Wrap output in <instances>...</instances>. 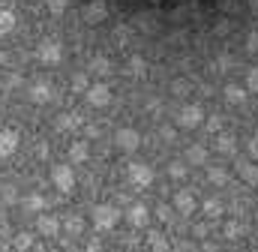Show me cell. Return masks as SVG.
Returning a JSON list of instances; mask_svg holds the SVG:
<instances>
[{
  "label": "cell",
  "instance_id": "15",
  "mask_svg": "<svg viewBox=\"0 0 258 252\" xmlns=\"http://www.w3.org/2000/svg\"><path fill=\"white\" fill-rule=\"evenodd\" d=\"M66 228H69V231H78L81 225H78V219H69V222H66Z\"/></svg>",
  "mask_w": 258,
  "mask_h": 252
},
{
  "label": "cell",
  "instance_id": "12",
  "mask_svg": "<svg viewBox=\"0 0 258 252\" xmlns=\"http://www.w3.org/2000/svg\"><path fill=\"white\" fill-rule=\"evenodd\" d=\"M45 3H48V9H51L54 15H60V12L66 9V3H69V0H45Z\"/></svg>",
  "mask_w": 258,
  "mask_h": 252
},
{
  "label": "cell",
  "instance_id": "10",
  "mask_svg": "<svg viewBox=\"0 0 258 252\" xmlns=\"http://www.w3.org/2000/svg\"><path fill=\"white\" fill-rule=\"evenodd\" d=\"M24 207H27V210H42V207H45V198L33 192V195H27V201H24Z\"/></svg>",
  "mask_w": 258,
  "mask_h": 252
},
{
  "label": "cell",
  "instance_id": "5",
  "mask_svg": "<svg viewBox=\"0 0 258 252\" xmlns=\"http://www.w3.org/2000/svg\"><path fill=\"white\" fill-rule=\"evenodd\" d=\"M39 60H42V63H57V60H60V48H57L54 42H51V45H48V42H42V45H39Z\"/></svg>",
  "mask_w": 258,
  "mask_h": 252
},
{
  "label": "cell",
  "instance_id": "8",
  "mask_svg": "<svg viewBox=\"0 0 258 252\" xmlns=\"http://www.w3.org/2000/svg\"><path fill=\"white\" fill-rule=\"evenodd\" d=\"M105 15V9H102V0H96V3H87V9H84V18L87 21H99Z\"/></svg>",
  "mask_w": 258,
  "mask_h": 252
},
{
  "label": "cell",
  "instance_id": "16",
  "mask_svg": "<svg viewBox=\"0 0 258 252\" xmlns=\"http://www.w3.org/2000/svg\"><path fill=\"white\" fill-rule=\"evenodd\" d=\"M3 60H6V54H3V51H0V63H3Z\"/></svg>",
  "mask_w": 258,
  "mask_h": 252
},
{
  "label": "cell",
  "instance_id": "6",
  "mask_svg": "<svg viewBox=\"0 0 258 252\" xmlns=\"http://www.w3.org/2000/svg\"><path fill=\"white\" fill-rule=\"evenodd\" d=\"M87 102H90V105H105V102H108V87H102V84L90 87V90H87Z\"/></svg>",
  "mask_w": 258,
  "mask_h": 252
},
{
  "label": "cell",
  "instance_id": "7",
  "mask_svg": "<svg viewBox=\"0 0 258 252\" xmlns=\"http://www.w3.org/2000/svg\"><path fill=\"white\" fill-rule=\"evenodd\" d=\"M30 99H33L36 105L48 102V99H51V87H48V84H33V87H30Z\"/></svg>",
  "mask_w": 258,
  "mask_h": 252
},
{
  "label": "cell",
  "instance_id": "1",
  "mask_svg": "<svg viewBox=\"0 0 258 252\" xmlns=\"http://www.w3.org/2000/svg\"><path fill=\"white\" fill-rule=\"evenodd\" d=\"M18 144H21V135L15 129H0V159L12 156L18 150Z\"/></svg>",
  "mask_w": 258,
  "mask_h": 252
},
{
  "label": "cell",
  "instance_id": "3",
  "mask_svg": "<svg viewBox=\"0 0 258 252\" xmlns=\"http://www.w3.org/2000/svg\"><path fill=\"white\" fill-rule=\"evenodd\" d=\"M36 231H39V234H45V237L57 234V219H54V216H48V213H42V216L36 219Z\"/></svg>",
  "mask_w": 258,
  "mask_h": 252
},
{
  "label": "cell",
  "instance_id": "9",
  "mask_svg": "<svg viewBox=\"0 0 258 252\" xmlns=\"http://www.w3.org/2000/svg\"><path fill=\"white\" fill-rule=\"evenodd\" d=\"M93 219H96V225L108 228V225H111V219H114V210H108V207H99V210L93 213Z\"/></svg>",
  "mask_w": 258,
  "mask_h": 252
},
{
  "label": "cell",
  "instance_id": "14",
  "mask_svg": "<svg viewBox=\"0 0 258 252\" xmlns=\"http://www.w3.org/2000/svg\"><path fill=\"white\" fill-rule=\"evenodd\" d=\"M117 141H123V144H135V135H129V132H126V135H120Z\"/></svg>",
  "mask_w": 258,
  "mask_h": 252
},
{
  "label": "cell",
  "instance_id": "4",
  "mask_svg": "<svg viewBox=\"0 0 258 252\" xmlns=\"http://www.w3.org/2000/svg\"><path fill=\"white\" fill-rule=\"evenodd\" d=\"M15 24H18L15 12H12V9H0V36L12 33V30H15Z\"/></svg>",
  "mask_w": 258,
  "mask_h": 252
},
{
  "label": "cell",
  "instance_id": "2",
  "mask_svg": "<svg viewBox=\"0 0 258 252\" xmlns=\"http://www.w3.org/2000/svg\"><path fill=\"white\" fill-rule=\"evenodd\" d=\"M51 180H54V186L60 189V192H69V189L75 186V174H72V168H66V165H57V168L51 171Z\"/></svg>",
  "mask_w": 258,
  "mask_h": 252
},
{
  "label": "cell",
  "instance_id": "11",
  "mask_svg": "<svg viewBox=\"0 0 258 252\" xmlns=\"http://www.w3.org/2000/svg\"><path fill=\"white\" fill-rule=\"evenodd\" d=\"M30 246H33V237H30V234H18V237H15V249L18 252H27Z\"/></svg>",
  "mask_w": 258,
  "mask_h": 252
},
{
  "label": "cell",
  "instance_id": "13",
  "mask_svg": "<svg viewBox=\"0 0 258 252\" xmlns=\"http://www.w3.org/2000/svg\"><path fill=\"white\" fill-rule=\"evenodd\" d=\"M69 156H72V159H84V144H72Z\"/></svg>",
  "mask_w": 258,
  "mask_h": 252
}]
</instances>
